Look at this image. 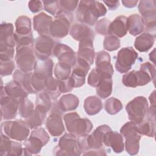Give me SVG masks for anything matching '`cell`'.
Returning a JSON list of instances; mask_svg holds the SVG:
<instances>
[{
    "mask_svg": "<svg viewBox=\"0 0 156 156\" xmlns=\"http://www.w3.org/2000/svg\"><path fill=\"white\" fill-rule=\"evenodd\" d=\"M23 148L20 143L12 141V151L10 155H23Z\"/></svg>",
    "mask_w": 156,
    "mask_h": 156,
    "instance_id": "48",
    "label": "cell"
},
{
    "mask_svg": "<svg viewBox=\"0 0 156 156\" xmlns=\"http://www.w3.org/2000/svg\"><path fill=\"white\" fill-rule=\"evenodd\" d=\"M138 2V1H132V0L122 1V3L123 4L124 6L127 8H132L135 7Z\"/></svg>",
    "mask_w": 156,
    "mask_h": 156,
    "instance_id": "52",
    "label": "cell"
},
{
    "mask_svg": "<svg viewBox=\"0 0 156 156\" xmlns=\"http://www.w3.org/2000/svg\"><path fill=\"white\" fill-rule=\"evenodd\" d=\"M70 34L74 39L79 41L85 40H93L94 38V34L91 29L83 23L74 24L71 28Z\"/></svg>",
    "mask_w": 156,
    "mask_h": 156,
    "instance_id": "18",
    "label": "cell"
},
{
    "mask_svg": "<svg viewBox=\"0 0 156 156\" xmlns=\"http://www.w3.org/2000/svg\"><path fill=\"white\" fill-rule=\"evenodd\" d=\"M127 17L123 15L116 17L113 22H111L109 26V34L116 37L121 38L126 35Z\"/></svg>",
    "mask_w": 156,
    "mask_h": 156,
    "instance_id": "25",
    "label": "cell"
},
{
    "mask_svg": "<svg viewBox=\"0 0 156 156\" xmlns=\"http://www.w3.org/2000/svg\"><path fill=\"white\" fill-rule=\"evenodd\" d=\"M63 119L68 131L76 136L88 135L93 129L91 122L87 118H81L76 112L66 114Z\"/></svg>",
    "mask_w": 156,
    "mask_h": 156,
    "instance_id": "3",
    "label": "cell"
},
{
    "mask_svg": "<svg viewBox=\"0 0 156 156\" xmlns=\"http://www.w3.org/2000/svg\"><path fill=\"white\" fill-rule=\"evenodd\" d=\"M56 44L49 35H40L34 42L35 56L38 60H44L49 57Z\"/></svg>",
    "mask_w": 156,
    "mask_h": 156,
    "instance_id": "13",
    "label": "cell"
},
{
    "mask_svg": "<svg viewBox=\"0 0 156 156\" xmlns=\"http://www.w3.org/2000/svg\"><path fill=\"white\" fill-rule=\"evenodd\" d=\"M110 56L104 51L97 53L96 57V65L97 67H103L110 65Z\"/></svg>",
    "mask_w": 156,
    "mask_h": 156,
    "instance_id": "41",
    "label": "cell"
},
{
    "mask_svg": "<svg viewBox=\"0 0 156 156\" xmlns=\"http://www.w3.org/2000/svg\"><path fill=\"white\" fill-rule=\"evenodd\" d=\"M106 5L108 7V8L111 10H115L116 9H117L119 5V1H103Z\"/></svg>",
    "mask_w": 156,
    "mask_h": 156,
    "instance_id": "51",
    "label": "cell"
},
{
    "mask_svg": "<svg viewBox=\"0 0 156 156\" xmlns=\"http://www.w3.org/2000/svg\"><path fill=\"white\" fill-rule=\"evenodd\" d=\"M34 111L33 103L27 98L21 101L18 104V112L20 116L27 118Z\"/></svg>",
    "mask_w": 156,
    "mask_h": 156,
    "instance_id": "38",
    "label": "cell"
},
{
    "mask_svg": "<svg viewBox=\"0 0 156 156\" xmlns=\"http://www.w3.org/2000/svg\"><path fill=\"white\" fill-rule=\"evenodd\" d=\"M15 68V63L12 59L1 60L0 73L1 76L10 75Z\"/></svg>",
    "mask_w": 156,
    "mask_h": 156,
    "instance_id": "42",
    "label": "cell"
},
{
    "mask_svg": "<svg viewBox=\"0 0 156 156\" xmlns=\"http://www.w3.org/2000/svg\"><path fill=\"white\" fill-rule=\"evenodd\" d=\"M155 1L154 0L141 1L139 2L138 10L141 15L144 25L148 32H151V34L152 32L155 34Z\"/></svg>",
    "mask_w": 156,
    "mask_h": 156,
    "instance_id": "12",
    "label": "cell"
},
{
    "mask_svg": "<svg viewBox=\"0 0 156 156\" xmlns=\"http://www.w3.org/2000/svg\"><path fill=\"white\" fill-rule=\"evenodd\" d=\"M15 61L17 66L24 72H30L36 63L34 44L16 47Z\"/></svg>",
    "mask_w": 156,
    "mask_h": 156,
    "instance_id": "9",
    "label": "cell"
},
{
    "mask_svg": "<svg viewBox=\"0 0 156 156\" xmlns=\"http://www.w3.org/2000/svg\"><path fill=\"white\" fill-rule=\"evenodd\" d=\"M93 40H85L80 41L77 52V58L83 60L90 65L93 63L94 58V50L93 48Z\"/></svg>",
    "mask_w": 156,
    "mask_h": 156,
    "instance_id": "20",
    "label": "cell"
},
{
    "mask_svg": "<svg viewBox=\"0 0 156 156\" xmlns=\"http://www.w3.org/2000/svg\"><path fill=\"white\" fill-rule=\"evenodd\" d=\"M147 118L138 124L137 129L140 134L154 137L155 132V107H150L146 113Z\"/></svg>",
    "mask_w": 156,
    "mask_h": 156,
    "instance_id": "16",
    "label": "cell"
},
{
    "mask_svg": "<svg viewBox=\"0 0 156 156\" xmlns=\"http://www.w3.org/2000/svg\"><path fill=\"white\" fill-rule=\"evenodd\" d=\"M42 2L43 3L44 10L55 16L61 10L58 1H43Z\"/></svg>",
    "mask_w": 156,
    "mask_h": 156,
    "instance_id": "44",
    "label": "cell"
},
{
    "mask_svg": "<svg viewBox=\"0 0 156 156\" xmlns=\"http://www.w3.org/2000/svg\"><path fill=\"white\" fill-rule=\"evenodd\" d=\"M126 24L127 31L133 36L141 34L144 29L142 18L138 14H132L128 16Z\"/></svg>",
    "mask_w": 156,
    "mask_h": 156,
    "instance_id": "27",
    "label": "cell"
},
{
    "mask_svg": "<svg viewBox=\"0 0 156 156\" xmlns=\"http://www.w3.org/2000/svg\"><path fill=\"white\" fill-rule=\"evenodd\" d=\"M155 77V66L149 62H145L140 65L139 71L133 70L124 74L122 82L126 87L135 88L147 84Z\"/></svg>",
    "mask_w": 156,
    "mask_h": 156,
    "instance_id": "2",
    "label": "cell"
},
{
    "mask_svg": "<svg viewBox=\"0 0 156 156\" xmlns=\"http://www.w3.org/2000/svg\"><path fill=\"white\" fill-rule=\"evenodd\" d=\"M52 23V17L44 12H41L33 18L34 29L40 35L50 34V27Z\"/></svg>",
    "mask_w": 156,
    "mask_h": 156,
    "instance_id": "17",
    "label": "cell"
},
{
    "mask_svg": "<svg viewBox=\"0 0 156 156\" xmlns=\"http://www.w3.org/2000/svg\"><path fill=\"white\" fill-rule=\"evenodd\" d=\"M46 127L52 136H60L65 131L61 115L55 113H51L46 119Z\"/></svg>",
    "mask_w": 156,
    "mask_h": 156,
    "instance_id": "19",
    "label": "cell"
},
{
    "mask_svg": "<svg viewBox=\"0 0 156 156\" xmlns=\"http://www.w3.org/2000/svg\"><path fill=\"white\" fill-rule=\"evenodd\" d=\"M83 107L88 115H94L102 110V103L99 98L96 96H91L85 99Z\"/></svg>",
    "mask_w": 156,
    "mask_h": 156,
    "instance_id": "30",
    "label": "cell"
},
{
    "mask_svg": "<svg viewBox=\"0 0 156 156\" xmlns=\"http://www.w3.org/2000/svg\"><path fill=\"white\" fill-rule=\"evenodd\" d=\"M54 151L56 155L77 156L81 154L82 150L76 136L71 133H66L60 138Z\"/></svg>",
    "mask_w": 156,
    "mask_h": 156,
    "instance_id": "5",
    "label": "cell"
},
{
    "mask_svg": "<svg viewBox=\"0 0 156 156\" xmlns=\"http://www.w3.org/2000/svg\"><path fill=\"white\" fill-rule=\"evenodd\" d=\"M130 121L138 125L143 121L148 110V102L144 96H137L126 107Z\"/></svg>",
    "mask_w": 156,
    "mask_h": 156,
    "instance_id": "8",
    "label": "cell"
},
{
    "mask_svg": "<svg viewBox=\"0 0 156 156\" xmlns=\"http://www.w3.org/2000/svg\"><path fill=\"white\" fill-rule=\"evenodd\" d=\"M155 49L154 48L153 49V51L149 54V58L151 61L153 62V63L155 64Z\"/></svg>",
    "mask_w": 156,
    "mask_h": 156,
    "instance_id": "54",
    "label": "cell"
},
{
    "mask_svg": "<svg viewBox=\"0 0 156 156\" xmlns=\"http://www.w3.org/2000/svg\"><path fill=\"white\" fill-rule=\"evenodd\" d=\"M102 73H101L96 68L90 72L88 77V83L93 87H96L99 83Z\"/></svg>",
    "mask_w": 156,
    "mask_h": 156,
    "instance_id": "46",
    "label": "cell"
},
{
    "mask_svg": "<svg viewBox=\"0 0 156 156\" xmlns=\"http://www.w3.org/2000/svg\"><path fill=\"white\" fill-rule=\"evenodd\" d=\"M155 38V36L152 35L151 33H143L136 38L134 42V46L140 52H146L154 45Z\"/></svg>",
    "mask_w": 156,
    "mask_h": 156,
    "instance_id": "28",
    "label": "cell"
},
{
    "mask_svg": "<svg viewBox=\"0 0 156 156\" xmlns=\"http://www.w3.org/2000/svg\"><path fill=\"white\" fill-rule=\"evenodd\" d=\"M15 44L13 24L7 23H2L0 30V48L14 47Z\"/></svg>",
    "mask_w": 156,
    "mask_h": 156,
    "instance_id": "24",
    "label": "cell"
},
{
    "mask_svg": "<svg viewBox=\"0 0 156 156\" xmlns=\"http://www.w3.org/2000/svg\"><path fill=\"white\" fill-rule=\"evenodd\" d=\"M71 66L62 63L58 62L54 68V74L57 79L59 80H65L69 77Z\"/></svg>",
    "mask_w": 156,
    "mask_h": 156,
    "instance_id": "36",
    "label": "cell"
},
{
    "mask_svg": "<svg viewBox=\"0 0 156 156\" xmlns=\"http://www.w3.org/2000/svg\"><path fill=\"white\" fill-rule=\"evenodd\" d=\"M112 76L107 74H102L96 88V93L102 99L108 98L112 91Z\"/></svg>",
    "mask_w": 156,
    "mask_h": 156,
    "instance_id": "26",
    "label": "cell"
},
{
    "mask_svg": "<svg viewBox=\"0 0 156 156\" xmlns=\"http://www.w3.org/2000/svg\"><path fill=\"white\" fill-rule=\"evenodd\" d=\"M15 33L18 35H25L30 34L32 32L30 19L26 16L18 17L15 22Z\"/></svg>",
    "mask_w": 156,
    "mask_h": 156,
    "instance_id": "34",
    "label": "cell"
},
{
    "mask_svg": "<svg viewBox=\"0 0 156 156\" xmlns=\"http://www.w3.org/2000/svg\"><path fill=\"white\" fill-rule=\"evenodd\" d=\"M58 103L61 110L64 112L75 110L79 105V101L76 96L68 94L63 95L58 101Z\"/></svg>",
    "mask_w": 156,
    "mask_h": 156,
    "instance_id": "31",
    "label": "cell"
},
{
    "mask_svg": "<svg viewBox=\"0 0 156 156\" xmlns=\"http://www.w3.org/2000/svg\"><path fill=\"white\" fill-rule=\"evenodd\" d=\"M53 66V62L49 58L38 60L35 65L34 74L38 78L44 80L46 78L52 76Z\"/></svg>",
    "mask_w": 156,
    "mask_h": 156,
    "instance_id": "23",
    "label": "cell"
},
{
    "mask_svg": "<svg viewBox=\"0 0 156 156\" xmlns=\"http://www.w3.org/2000/svg\"><path fill=\"white\" fill-rule=\"evenodd\" d=\"M151 106H155V91L154 90L149 96Z\"/></svg>",
    "mask_w": 156,
    "mask_h": 156,
    "instance_id": "53",
    "label": "cell"
},
{
    "mask_svg": "<svg viewBox=\"0 0 156 156\" xmlns=\"http://www.w3.org/2000/svg\"><path fill=\"white\" fill-rule=\"evenodd\" d=\"M111 21L107 18H103L99 20L96 24V32L101 35H108L109 34V26Z\"/></svg>",
    "mask_w": 156,
    "mask_h": 156,
    "instance_id": "43",
    "label": "cell"
},
{
    "mask_svg": "<svg viewBox=\"0 0 156 156\" xmlns=\"http://www.w3.org/2000/svg\"><path fill=\"white\" fill-rule=\"evenodd\" d=\"M73 83L70 77L65 80H59L58 88L60 93L69 92L73 89Z\"/></svg>",
    "mask_w": 156,
    "mask_h": 156,
    "instance_id": "47",
    "label": "cell"
},
{
    "mask_svg": "<svg viewBox=\"0 0 156 156\" xmlns=\"http://www.w3.org/2000/svg\"><path fill=\"white\" fill-rule=\"evenodd\" d=\"M104 106L106 112L110 115H115L122 108L121 101L115 98H110L106 100Z\"/></svg>",
    "mask_w": 156,
    "mask_h": 156,
    "instance_id": "37",
    "label": "cell"
},
{
    "mask_svg": "<svg viewBox=\"0 0 156 156\" xmlns=\"http://www.w3.org/2000/svg\"><path fill=\"white\" fill-rule=\"evenodd\" d=\"M18 102L7 94L4 87L1 86V119H14L18 110Z\"/></svg>",
    "mask_w": 156,
    "mask_h": 156,
    "instance_id": "14",
    "label": "cell"
},
{
    "mask_svg": "<svg viewBox=\"0 0 156 156\" xmlns=\"http://www.w3.org/2000/svg\"><path fill=\"white\" fill-rule=\"evenodd\" d=\"M58 86L59 80L51 76L44 80V90L43 91L49 94L51 99L55 100L61 93Z\"/></svg>",
    "mask_w": 156,
    "mask_h": 156,
    "instance_id": "32",
    "label": "cell"
},
{
    "mask_svg": "<svg viewBox=\"0 0 156 156\" xmlns=\"http://www.w3.org/2000/svg\"><path fill=\"white\" fill-rule=\"evenodd\" d=\"M120 47V41L115 36L110 35L107 36L104 41V48L108 51H115Z\"/></svg>",
    "mask_w": 156,
    "mask_h": 156,
    "instance_id": "39",
    "label": "cell"
},
{
    "mask_svg": "<svg viewBox=\"0 0 156 156\" xmlns=\"http://www.w3.org/2000/svg\"><path fill=\"white\" fill-rule=\"evenodd\" d=\"M52 106L51 98L44 91H40L37 96L35 108L46 113Z\"/></svg>",
    "mask_w": 156,
    "mask_h": 156,
    "instance_id": "33",
    "label": "cell"
},
{
    "mask_svg": "<svg viewBox=\"0 0 156 156\" xmlns=\"http://www.w3.org/2000/svg\"><path fill=\"white\" fill-rule=\"evenodd\" d=\"M71 13L60 10L55 16V19L52 21L50 27V34L57 38L66 37L69 32L72 21Z\"/></svg>",
    "mask_w": 156,
    "mask_h": 156,
    "instance_id": "10",
    "label": "cell"
},
{
    "mask_svg": "<svg viewBox=\"0 0 156 156\" xmlns=\"http://www.w3.org/2000/svg\"><path fill=\"white\" fill-rule=\"evenodd\" d=\"M138 57V53L130 46L119 51L115 63L116 69L120 73H126L130 69Z\"/></svg>",
    "mask_w": 156,
    "mask_h": 156,
    "instance_id": "11",
    "label": "cell"
},
{
    "mask_svg": "<svg viewBox=\"0 0 156 156\" xmlns=\"http://www.w3.org/2000/svg\"><path fill=\"white\" fill-rule=\"evenodd\" d=\"M32 74L31 72H24L20 69H16L13 76V80L19 82L28 93H34L31 86Z\"/></svg>",
    "mask_w": 156,
    "mask_h": 156,
    "instance_id": "29",
    "label": "cell"
},
{
    "mask_svg": "<svg viewBox=\"0 0 156 156\" xmlns=\"http://www.w3.org/2000/svg\"><path fill=\"white\" fill-rule=\"evenodd\" d=\"M103 143L106 146L112 147L116 153H120L124 151L123 138L117 132L112 130L107 132L104 136Z\"/></svg>",
    "mask_w": 156,
    "mask_h": 156,
    "instance_id": "21",
    "label": "cell"
},
{
    "mask_svg": "<svg viewBox=\"0 0 156 156\" xmlns=\"http://www.w3.org/2000/svg\"><path fill=\"white\" fill-rule=\"evenodd\" d=\"M1 140L0 145V155L1 156L4 155H10L12 146V141L10 140L7 136L1 134Z\"/></svg>",
    "mask_w": 156,
    "mask_h": 156,
    "instance_id": "40",
    "label": "cell"
},
{
    "mask_svg": "<svg viewBox=\"0 0 156 156\" xmlns=\"http://www.w3.org/2000/svg\"><path fill=\"white\" fill-rule=\"evenodd\" d=\"M120 133L126 139V150L132 155L138 153L141 134L139 133L137 126L132 122L126 123L120 129Z\"/></svg>",
    "mask_w": 156,
    "mask_h": 156,
    "instance_id": "7",
    "label": "cell"
},
{
    "mask_svg": "<svg viewBox=\"0 0 156 156\" xmlns=\"http://www.w3.org/2000/svg\"><path fill=\"white\" fill-rule=\"evenodd\" d=\"M1 134L13 140L21 141L26 140L29 134V127L24 121H7L1 124Z\"/></svg>",
    "mask_w": 156,
    "mask_h": 156,
    "instance_id": "6",
    "label": "cell"
},
{
    "mask_svg": "<svg viewBox=\"0 0 156 156\" xmlns=\"http://www.w3.org/2000/svg\"><path fill=\"white\" fill-rule=\"evenodd\" d=\"M49 140L48 132L43 128H35L30 134V136L24 142L23 154L32 155L38 154L41 147Z\"/></svg>",
    "mask_w": 156,
    "mask_h": 156,
    "instance_id": "4",
    "label": "cell"
},
{
    "mask_svg": "<svg viewBox=\"0 0 156 156\" xmlns=\"http://www.w3.org/2000/svg\"><path fill=\"white\" fill-rule=\"evenodd\" d=\"M79 1L74 0H62L58 1L60 9L63 11L71 13L74 10L78 5Z\"/></svg>",
    "mask_w": 156,
    "mask_h": 156,
    "instance_id": "45",
    "label": "cell"
},
{
    "mask_svg": "<svg viewBox=\"0 0 156 156\" xmlns=\"http://www.w3.org/2000/svg\"><path fill=\"white\" fill-rule=\"evenodd\" d=\"M4 89L8 96L15 99L18 103L26 98L29 94L23 86L15 80L8 82Z\"/></svg>",
    "mask_w": 156,
    "mask_h": 156,
    "instance_id": "22",
    "label": "cell"
},
{
    "mask_svg": "<svg viewBox=\"0 0 156 156\" xmlns=\"http://www.w3.org/2000/svg\"><path fill=\"white\" fill-rule=\"evenodd\" d=\"M107 13V9L102 2L96 1H81L76 11L77 19L82 23L93 26L99 17Z\"/></svg>",
    "mask_w": 156,
    "mask_h": 156,
    "instance_id": "1",
    "label": "cell"
},
{
    "mask_svg": "<svg viewBox=\"0 0 156 156\" xmlns=\"http://www.w3.org/2000/svg\"><path fill=\"white\" fill-rule=\"evenodd\" d=\"M28 7L32 13H37L43 8L42 2L40 1H30L28 2Z\"/></svg>",
    "mask_w": 156,
    "mask_h": 156,
    "instance_id": "49",
    "label": "cell"
},
{
    "mask_svg": "<svg viewBox=\"0 0 156 156\" xmlns=\"http://www.w3.org/2000/svg\"><path fill=\"white\" fill-rule=\"evenodd\" d=\"M52 53L60 63L66 64L71 67H73L76 63L77 57L75 52L65 44L57 43L54 46Z\"/></svg>",
    "mask_w": 156,
    "mask_h": 156,
    "instance_id": "15",
    "label": "cell"
},
{
    "mask_svg": "<svg viewBox=\"0 0 156 156\" xmlns=\"http://www.w3.org/2000/svg\"><path fill=\"white\" fill-rule=\"evenodd\" d=\"M46 114L39 110L35 108L33 113L24 121L27 126L30 129H35L40 126L46 117Z\"/></svg>",
    "mask_w": 156,
    "mask_h": 156,
    "instance_id": "35",
    "label": "cell"
},
{
    "mask_svg": "<svg viewBox=\"0 0 156 156\" xmlns=\"http://www.w3.org/2000/svg\"><path fill=\"white\" fill-rule=\"evenodd\" d=\"M84 155H105L106 153L105 152V150L101 147L97 149H91L87 151H85V153L83 154Z\"/></svg>",
    "mask_w": 156,
    "mask_h": 156,
    "instance_id": "50",
    "label": "cell"
}]
</instances>
